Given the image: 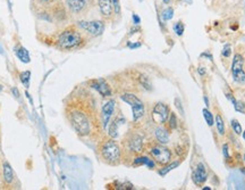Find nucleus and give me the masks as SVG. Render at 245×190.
<instances>
[{"label":"nucleus","mask_w":245,"mask_h":190,"mask_svg":"<svg viewBox=\"0 0 245 190\" xmlns=\"http://www.w3.org/2000/svg\"><path fill=\"white\" fill-rule=\"evenodd\" d=\"M65 115L76 132L82 137L100 130L101 122L92 95L78 87L65 101Z\"/></svg>","instance_id":"obj_1"},{"label":"nucleus","mask_w":245,"mask_h":190,"mask_svg":"<svg viewBox=\"0 0 245 190\" xmlns=\"http://www.w3.org/2000/svg\"><path fill=\"white\" fill-rule=\"evenodd\" d=\"M84 42V37L80 30L75 27H68L59 34L57 39V45L60 49L69 50L81 47Z\"/></svg>","instance_id":"obj_2"},{"label":"nucleus","mask_w":245,"mask_h":190,"mask_svg":"<svg viewBox=\"0 0 245 190\" xmlns=\"http://www.w3.org/2000/svg\"><path fill=\"white\" fill-rule=\"evenodd\" d=\"M100 155L101 158L110 165H117L120 162L122 150L117 142L112 139H108L102 141L100 145Z\"/></svg>","instance_id":"obj_3"},{"label":"nucleus","mask_w":245,"mask_h":190,"mask_svg":"<svg viewBox=\"0 0 245 190\" xmlns=\"http://www.w3.org/2000/svg\"><path fill=\"white\" fill-rule=\"evenodd\" d=\"M150 155L153 160L160 165H167L171 160V152L167 147L161 145H154L150 148Z\"/></svg>","instance_id":"obj_4"},{"label":"nucleus","mask_w":245,"mask_h":190,"mask_svg":"<svg viewBox=\"0 0 245 190\" xmlns=\"http://www.w3.org/2000/svg\"><path fill=\"white\" fill-rule=\"evenodd\" d=\"M243 65H244L243 56L239 54H236L233 59V64H231V73H233L235 82L245 83V72L243 70Z\"/></svg>","instance_id":"obj_5"},{"label":"nucleus","mask_w":245,"mask_h":190,"mask_svg":"<svg viewBox=\"0 0 245 190\" xmlns=\"http://www.w3.org/2000/svg\"><path fill=\"white\" fill-rule=\"evenodd\" d=\"M82 30H84L86 33L91 34L93 37H98L101 35L102 32L104 31V24L101 21H91V22H85V21H81L77 24Z\"/></svg>","instance_id":"obj_6"},{"label":"nucleus","mask_w":245,"mask_h":190,"mask_svg":"<svg viewBox=\"0 0 245 190\" xmlns=\"http://www.w3.org/2000/svg\"><path fill=\"white\" fill-rule=\"evenodd\" d=\"M169 114H170V112H169L168 106L162 104V103H158L152 109V119L158 124L165 123L169 117Z\"/></svg>","instance_id":"obj_7"},{"label":"nucleus","mask_w":245,"mask_h":190,"mask_svg":"<svg viewBox=\"0 0 245 190\" xmlns=\"http://www.w3.org/2000/svg\"><path fill=\"white\" fill-rule=\"evenodd\" d=\"M192 179H193V182L196 186H201L202 183L207 181V179H208V171H207L205 166L202 163H199L196 168L193 170Z\"/></svg>","instance_id":"obj_8"},{"label":"nucleus","mask_w":245,"mask_h":190,"mask_svg":"<svg viewBox=\"0 0 245 190\" xmlns=\"http://www.w3.org/2000/svg\"><path fill=\"white\" fill-rule=\"evenodd\" d=\"M91 87L93 89H95L98 92L100 93L103 97H109L111 96V89L103 79H98V80H93L91 81Z\"/></svg>","instance_id":"obj_9"},{"label":"nucleus","mask_w":245,"mask_h":190,"mask_svg":"<svg viewBox=\"0 0 245 190\" xmlns=\"http://www.w3.org/2000/svg\"><path fill=\"white\" fill-rule=\"evenodd\" d=\"M114 109H115V100H109L107 101L106 104L102 106V109H101V117H102V123H103V127H107L109 119L111 117L112 113H114Z\"/></svg>","instance_id":"obj_10"},{"label":"nucleus","mask_w":245,"mask_h":190,"mask_svg":"<svg viewBox=\"0 0 245 190\" xmlns=\"http://www.w3.org/2000/svg\"><path fill=\"white\" fill-rule=\"evenodd\" d=\"M98 4L102 16L109 18L112 15V0H98Z\"/></svg>","instance_id":"obj_11"},{"label":"nucleus","mask_w":245,"mask_h":190,"mask_svg":"<svg viewBox=\"0 0 245 190\" xmlns=\"http://www.w3.org/2000/svg\"><path fill=\"white\" fill-rule=\"evenodd\" d=\"M128 144H130V150L134 152V153H141L142 149H143V140L138 134H134L133 137L130 139Z\"/></svg>","instance_id":"obj_12"},{"label":"nucleus","mask_w":245,"mask_h":190,"mask_svg":"<svg viewBox=\"0 0 245 190\" xmlns=\"http://www.w3.org/2000/svg\"><path fill=\"white\" fill-rule=\"evenodd\" d=\"M120 98H122L125 103L130 105V107H135V106H138V105L143 104L141 101V99L138 98L135 95H133V93H124L122 96H120Z\"/></svg>","instance_id":"obj_13"},{"label":"nucleus","mask_w":245,"mask_h":190,"mask_svg":"<svg viewBox=\"0 0 245 190\" xmlns=\"http://www.w3.org/2000/svg\"><path fill=\"white\" fill-rule=\"evenodd\" d=\"M156 138L160 144H168L169 142V132L165 127H157L156 129Z\"/></svg>","instance_id":"obj_14"},{"label":"nucleus","mask_w":245,"mask_h":190,"mask_svg":"<svg viewBox=\"0 0 245 190\" xmlns=\"http://www.w3.org/2000/svg\"><path fill=\"white\" fill-rule=\"evenodd\" d=\"M67 5L69 6L74 13H80L85 7V1L84 0H66Z\"/></svg>","instance_id":"obj_15"},{"label":"nucleus","mask_w":245,"mask_h":190,"mask_svg":"<svg viewBox=\"0 0 245 190\" xmlns=\"http://www.w3.org/2000/svg\"><path fill=\"white\" fill-rule=\"evenodd\" d=\"M4 180L6 183H11L14 180V172L13 168H10V165L7 162L4 163Z\"/></svg>","instance_id":"obj_16"},{"label":"nucleus","mask_w":245,"mask_h":190,"mask_svg":"<svg viewBox=\"0 0 245 190\" xmlns=\"http://www.w3.org/2000/svg\"><path fill=\"white\" fill-rule=\"evenodd\" d=\"M134 164L135 165H148V168H154V160H150L149 157H136L135 160H134Z\"/></svg>","instance_id":"obj_17"},{"label":"nucleus","mask_w":245,"mask_h":190,"mask_svg":"<svg viewBox=\"0 0 245 190\" xmlns=\"http://www.w3.org/2000/svg\"><path fill=\"white\" fill-rule=\"evenodd\" d=\"M15 52H16V56L18 57L23 63H29V62H30V55H29V51H27L24 47H19V48H17L15 50Z\"/></svg>","instance_id":"obj_18"},{"label":"nucleus","mask_w":245,"mask_h":190,"mask_svg":"<svg viewBox=\"0 0 245 190\" xmlns=\"http://www.w3.org/2000/svg\"><path fill=\"white\" fill-rule=\"evenodd\" d=\"M215 123H216V127H217L218 133H219L220 135H224V134H225V123H224V119L220 114H217V115H216Z\"/></svg>","instance_id":"obj_19"},{"label":"nucleus","mask_w":245,"mask_h":190,"mask_svg":"<svg viewBox=\"0 0 245 190\" xmlns=\"http://www.w3.org/2000/svg\"><path fill=\"white\" fill-rule=\"evenodd\" d=\"M117 125H118L117 119H114L110 123V127H109V135L114 139L118 137V127H117Z\"/></svg>","instance_id":"obj_20"},{"label":"nucleus","mask_w":245,"mask_h":190,"mask_svg":"<svg viewBox=\"0 0 245 190\" xmlns=\"http://www.w3.org/2000/svg\"><path fill=\"white\" fill-rule=\"evenodd\" d=\"M179 165V162L178 160H176V162H174V163H170L169 165H167V166H165V168H162L161 170L159 171V174L160 175H166L168 173V172H170L171 170H174V168H176L177 166Z\"/></svg>","instance_id":"obj_21"},{"label":"nucleus","mask_w":245,"mask_h":190,"mask_svg":"<svg viewBox=\"0 0 245 190\" xmlns=\"http://www.w3.org/2000/svg\"><path fill=\"white\" fill-rule=\"evenodd\" d=\"M202 113H203V116L204 119H205V121H207V123H208V125H213L215 124V119H213V116H212L211 112L210 111H208L207 108H204V109H202Z\"/></svg>","instance_id":"obj_22"},{"label":"nucleus","mask_w":245,"mask_h":190,"mask_svg":"<svg viewBox=\"0 0 245 190\" xmlns=\"http://www.w3.org/2000/svg\"><path fill=\"white\" fill-rule=\"evenodd\" d=\"M173 16H174V9L170 7L166 8V9L162 11V14H161V17H162L163 21H169V19L173 18Z\"/></svg>","instance_id":"obj_23"},{"label":"nucleus","mask_w":245,"mask_h":190,"mask_svg":"<svg viewBox=\"0 0 245 190\" xmlns=\"http://www.w3.org/2000/svg\"><path fill=\"white\" fill-rule=\"evenodd\" d=\"M168 124H169V129H170V130H174V129L177 127V117H176V114H175V113H170V114H169Z\"/></svg>","instance_id":"obj_24"},{"label":"nucleus","mask_w":245,"mask_h":190,"mask_svg":"<svg viewBox=\"0 0 245 190\" xmlns=\"http://www.w3.org/2000/svg\"><path fill=\"white\" fill-rule=\"evenodd\" d=\"M231 127H233V130H234V132L237 135H239V134H242V132H243V129H242L241 127V123L238 122L237 119H231Z\"/></svg>","instance_id":"obj_25"},{"label":"nucleus","mask_w":245,"mask_h":190,"mask_svg":"<svg viewBox=\"0 0 245 190\" xmlns=\"http://www.w3.org/2000/svg\"><path fill=\"white\" fill-rule=\"evenodd\" d=\"M174 31L176 32V34L177 35H183V33H184V24L183 23H181V22H177V23H175V25H174Z\"/></svg>","instance_id":"obj_26"},{"label":"nucleus","mask_w":245,"mask_h":190,"mask_svg":"<svg viewBox=\"0 0 245 190\" xmlns=\"http://www.w3.org/2000/svg\"><path fill=\"white\" fill-rule=\"evenodd\" d=\"M30 76H31V73L29 71L26 72H23L22 74H21V81L24 86H29V80H30Z\"/></svg>","instance_id":"obj_27"},{"label":"nucleus","mask_w":245,"mask_h":190,"mask_svg":"<svg viewBox=\"0 0 245 190\" xmlns=\"http://www.w3.org/2000/svg\"><path fill=\"white\" fill-rule=\"evenodd\" d=\"M234 107H235V109L237 111V112H239V113H244V108H245V105L242 103V101H236L235 100L234 103Z\"/></svg>","instance_id":"obj_28"},{"label":"nucleus","mask_w":245,"mask_h":190,"mask_svg":"<svg viewBox=\"0 0 245 190\" xmlns=\"http://www.w3.org/2000/svg\"><path fill=\"white\" fill-rule=\"evenodd\" d=\"M140 81H141V83L144 86V88H148V89H151V83H150V81H149L148 76H144V75H142L141 78H140Z\"/></svg>","instance_id":"obj_29"},{"label":"nucleus","mask_w":245,"mask_h":190,"mask_svg":"<svg viewBox=\"0 0 245 190\" xmlns=\"http://www.w3.org/2000/svg\"><path fill=\"white\" fill-rule=\"evenodd\" d=\"M175 106H176V108L179 111V113H181V115H184V108H183L182 106V101H181V99L179 98H176L175 99Z\"/></svg>","instance_id":"obj_30"},{"label":"nucleus","mask_w":245,"mask_h":190,"mask_svg":"<svg viewBox=\"0 0 245 190\" xmlns=\"http://www.w3.org/2000/svg\"><path fill=\"white\" fill-rule=\"evenodd\" d=\"M223 154H224V157L225 158H229V146L228 144H224L223 145Z\"/></svg>","instance_id":"obj_31"},{"label":"nucleus","mask_w":245,"mask_h":190,"mask_svg":"<svg viewBox=\"0 0 245 190\" xmlns=\"http://www.w3.org/2000/svg\"><path fill=\"white\" fill-rule=\"evenodd\" d=\"M230 54H231V50H230V46L229 45H226L224 47V50H223V56L228 58L230 56Z\"/></svg>","instance_id":"obj_32"},{"label":"nucleus","mask_w":245,"mask_h":190,"mask_svg":"<svg viewBox=\"0 0 245 190\" xmlns=\"http://www.w3.org/2000/svg\"><path fill=\"white\" fill-rule=\"evenodd\" d=\"M133 21H134V23H135V24H140V22H141L140 17H138V15H135V14L133 15Z\"/></svg>","instance_id":"obj_33"},{"label":"nucleus","mask_w":245,"mask_h":190,"mask_svg":"<svg viewBox=\"0 0 245 190\" xmlns=\"http://www.w3.org/2000/svg\"><path fill=\"white\" fill-rule=\"evenodd\" d=\"M199 73H200V74H202V75H204V74H205V71H204L202 67H200V68H199Z\"/></svg>","instance_id":"obj_34"},{"label":"nucleus","mask_w":245,"mask_h":190,"mask_svg":"<svg viewBox=\"0 0 245 190\" xmlns=\"http://www.w3.org/2000/svg\"><path fill=\"white\" fill-rule=\"evenodd\" d=\"M204 101H205V105H207V106H209V101H208V98H207V97H204Z\"/></svg>","instance_id":"obj_35"},{"label":"nucleus","mask_w":245,"mask_h":190,"mask_svg":"<svg viewBox=\"0 0 245 190\" xmlns=\"http://www.w3.org/2000/svg\"><path fill=\"white\" fill-rule=\"evenodd\" d=\"M203 190H211V188H210V187H204Z\"/></svg>","instance_id":"obj_36"},{"label":"nucleus","mask_w":245,"mask_h":190,"mask_svg":"<svg viewBox=\"0 0 245 190\" xmlns=\"http://www.w3.org/2000/svg\"><path fill=\"white\" fill-rule=\"evenodd\" d=\"M242 134H243V139L245 140V131H244V132H242Z\"/></svg>","instance_id":"obj_37"},{"label":"nucleus","mask_w":245,"mask_h":190,"mask_svg":"<svg viewBox=\"0 0 245 190\" xmlns=\"http://www.w3.org/2000/svg\"><path fill=\"white\" fill-rule=\"evenodd\" d=\"M163 2H165V4H168V2H169V0H163Z\"/></svg>","instance_id":"obj_38"},{"label":"nucleus","mask_w":245,"mask_h":190,"mask_svg":"<svg viewBox=\"0 0 245 190\" xmlns=\"http://www.w3.org/2000/svg\"><path fill=\"white\" fill-rule=\"evenodd\" d=\"M1 90H2V87H1V86H0V91H1Z\"/></svg>","instance_id":"obj_39"},{"label":"nucleus","mask_w":245,"mask_h":190,"mask_svg":"<svg viewBox=\"0 0 245 190\" xmlns=\"http://www.w3.org/2000/svg\"><path fill=\"white\" fill-rule=\"evenodd\" d=\"M243 158H244V163H245V154H244V157H243Z\"/></svg>","instance_id":"obj_40"}]
</instances>
